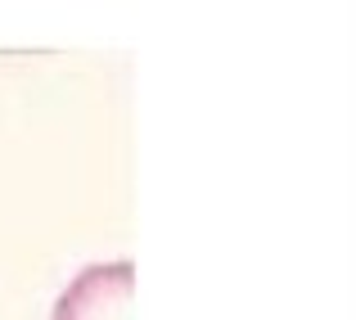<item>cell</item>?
Segmentation results:
<instances>
[{
	"label": "cell",
	"mask_w": 356,
	"mask_h": 320,
	"mask_svg": "<svg viewBox=\"0 0 356 320\" xmlns=\"http://www.w3.org/2000/svg\"><path fill=\"white\" fill-rule=\"evenodd\" d=\"M131 294H136L131 262H95L72 275L50 320H131Z\"/></svg>",
	"instance_id": "1"
}]
</instances>
